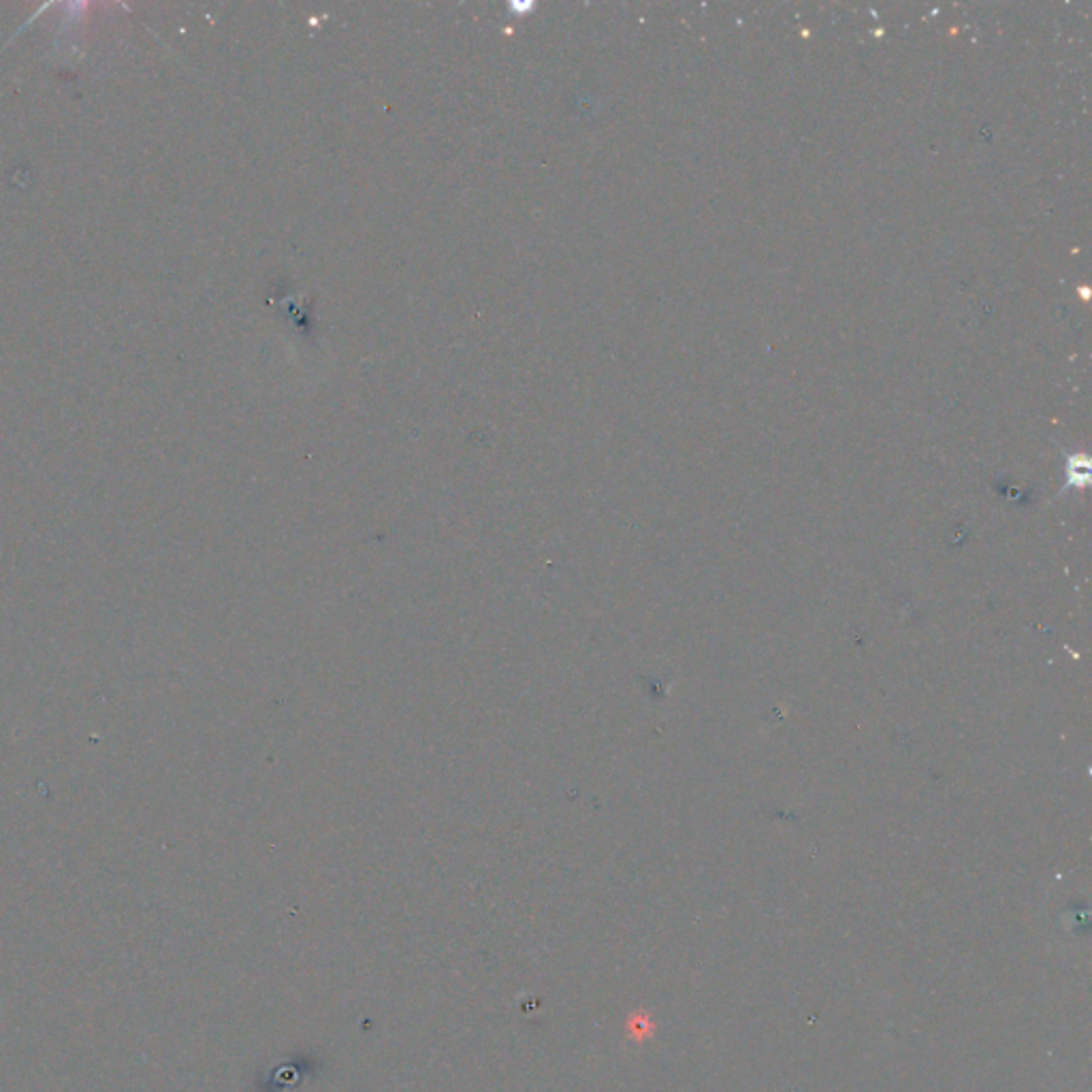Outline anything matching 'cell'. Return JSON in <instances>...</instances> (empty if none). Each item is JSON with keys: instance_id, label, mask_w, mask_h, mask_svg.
<instances>
[]
</instances>
